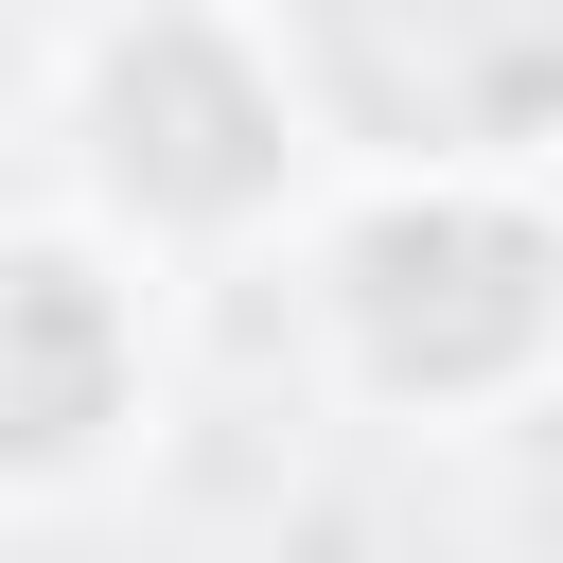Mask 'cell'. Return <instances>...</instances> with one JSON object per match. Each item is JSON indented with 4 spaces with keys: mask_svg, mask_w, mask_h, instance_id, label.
<instances>
[{
    "mask_svg": "<svg viewBox=\"0 0 563 563\" xmlns=\"http://www.w3.org/2000/svg\"><path fill=\"white\" fill-rule=\"evenodd\" d=\"M282 35L334 176H563V0H334Z\"/></svg>",
    "mask_w": 563,
    "mask_h": 563,
    "instance_id": "cell-4",
    "label": "cell"
},
{
    "mask_svg": "<svg viewBox=\"0 0 563 563\" xmlns=\"http://www.w3.org/2000/svg\"><path fill=\"white\" fill-rule=\"evenodd\" d=\"M176 405V282L123 264L88 211H0V510H88L158 457Z\"/></svg>",
    "mask_w": 563,
    "mask_h": 563,
    "instance_id": "cell-3",
    "label": "cell"
},
{
    "mask_svg": "<svg viewBox=\"0 0 563 563\" xmlns=\"http://www.w3.org/2000/svg\"><path fill=\"white\" fill-rule=\"evenodd\" d=\"M35 123H53V211H88L123 264L158 282H229V264H299V229L334 211V123L299 88L282 0H141V18H70L35 53Z\"/></svg>",
    "mask_w": 563,
    "mask_h": 563,
    "instance_id": "cell-1",
    "label": "cell"
},
{
    "mask_svg": "<svg viewBox=\"0 0 563 563\" xmlns=\"http://www.w3.org/2000/svg\"><path fill=\"white\" fill-rule=\"evenodd\" d=\"M299 352L387 440H510L563 405V176H334L299 229Z\"/></svg>",
    "mask_w": 563,
    "mask_h": 563,
    "instance_id": "cell-2",
    "label": "cell"
}]
</instances>
